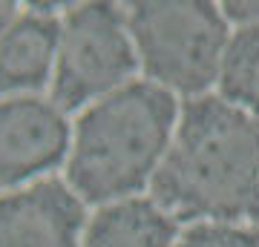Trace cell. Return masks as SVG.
<instances>
[{
	"label": "cell",
	"mask_w": 259,
	"mask_h": 247,
	"mask_svg": "<svg viewBox=\"0 0 259 247\" xmlns=\"http://www.w3.org/2000/svg\"><path fill=\"white\" fill-rule=\"evenodd\" d=\"M150 199L179 224H259V118L219 95L182 104Z\"/></svg>",
	"instance_id": "6da1fadb"
},
{
	"label": "cell",
	"mask_w": 259,
	"mask_h": 247,
	"mask_svg": "<svg viewBox=\"0 0 259 247\" xmlns=\"http://www.w3.org/2000/svg\"><path fill=\"white\" fill-rule=\"evenodd\" d=\"M179 98L136 78L75 118L64 181L90 207L150 192L179 124Z\"/></svg>",
	"instance_id": "7a4b0ae2"
},
{
	"label": "cell",
	"mask_w": 259,
	"mask_h": 247,
	"mask_svg": "<svg viewBox=\"0 0 259 247\" xmlns=\"http://www.w3.org/2000/svg\"><path fill=\"white\" fill-rule=\"evenodd\" d=\"M182 227L150 195H133L95 207L81 247H176Z\"/></svg>",
	"instance_id": "ba28073f"
},
{
	"label": "cell",
	"mask_w": 259,
	"mask_h": 247,
	"mask_svg": "<svg viewBox=\"0 0 259 247\" xmlns=\"http://www.w3.org/2000/svg\"><path fill=\"white\" fill-rule=\"evenodd\" d=\"M176 247H259L256 224H190L182 230Z\"/></svg>",
	"instance_id": "30bf717a"
},
{
	"label": "cell",
	"mask_w": 259,
	"mask_h": 247,
	"mask_svg": "<svg viewBox=\"0 0 259 247\" xmlns=\"http://www.w3.org/2000/svg\"><path fill=\"white\" fill-rule=\"evenodd\" d=\"M139 69L127 6L107 0L66 6L61 15L55 78L49 86V98L66 115H81L95 101L118 92L136 81Z\"/></svg>",
	"instance_id": "277c9868"
},
{
	"label": "cell",
	"mask_w": 259,
	"mask_h": 247,
	"mask_svg": "<svg viewBox=\"0 0 259 247\" xmlns=\"http://www.w3.org/2000/svg\"><path fill=\"white\" fill-rule=\"evenodd\" d=\"M216 86L219 98L259 118V23L233 29Z\"/></svg>",
	"instance_id": "9c48e42d"
},
{
	"label": "cell",
	"mask_w": 259,
	"mask_h": 247,
	"mask_svg": "<svg viewBox=\"0 0 259 247\" xmlns=\"http://www.w3.org/2000/svg\"><path fill=\"white\" fill-rule=\"evenodd\" d=\"M87 204L64 178L0 195V247H81Z\"/></svg>",
	"instance_id": "8992f818"
},
{
	"label": "cell",
	"mask_w": 259,
	"mask_h": 247,
	"mask_svg": "<svg viewBox=\"0 0 259 247\" xmlns=\"http://www.w3.org/2000/svg\"><path fill=\"white\" fill-rule=\"evenodd\" d=\"M52 3H29L0 37V101L40 95L52 86L61 15Z\"/></svg>",
	"instance_id": "52a82bcc"
},
{
	"label": "cell",
	"mask_w": 259,
	"mask_h": 247,
	"mask_svg": "<svg viewBox=\"0 0 259 247\" xmlns=\"http://www.w3.org/2000/svg\"><path fill=\"white\" fill-rule=\"evenodd\" d=\"M72 124L52 98L23 95L0 101V195L52 178L66 167Z\"/></svg>",
	"instance_id": "5b68a950"
},
{
	"label": "cell",
	"mask_w": 259,
	"mask_h": 247,
	"mask_svg": "<svg viewBox=\"0 0 259 247\" xmlns=\"http://www.w3.org/2000/svg\"><path fill=\"white\" fill-rule=\"evenodd\" d=\"M127 23L144 78L173 95L202 98L219 83L231 23L219 3L144 0L127 3Z\"/></svg>",
	"instance_id": "3957f363"
},
{
	"label": "cell",
	"mask_w": 259,
	"mask_h": 247,
	"mask_svg": "<svg viewBox=\"0 0 259 247\" xmlns=\"http://www.w3.org/2000/svg\"><path fill=\"white\" fill-rule=\"evenodd\" d=\"M18 12H20L18 3H9V0L3 3V0H0V37H3V32L12 26V20L18 18Z\"/></svg>",
	"instance_id": "7c38bea8"
},
{
	"label": "cell",
	"mask_w": 259,
	"mask_h": 247,
	"mask_svg": "<svg viewBox=\"0 0 259 247\" xmlns=\"http://www.w3.org/2000/svg\"><path fill=\"white\" fill-rule=\"evenodd\" d=\"M219 9H222L225 20L233 23L236 29L259 23V0H228V3H219Z\"/></svg>",
	"instance_id": "8fae6325"
}]
</instances>
